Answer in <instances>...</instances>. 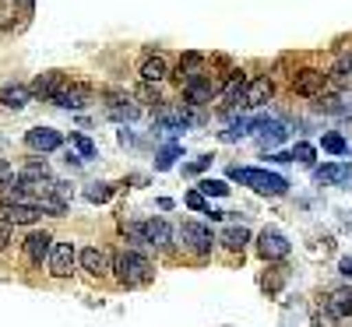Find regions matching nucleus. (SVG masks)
Masks as SVG:
<instances>
[{
  "instance_id": "obj_16",
  "label": "nucleus",
  "mask_w": 352,
  "mask_h": 327,
  "mask_svg": "<svg viewBox=\"0 0 352 327\" xmlns=\"http://www.w3.org/2000/svg\"><path fill=\"white\" fill-rule=\"evenodd\" d=\"M50 250H53V236H50V232H28V240H25L28 260L43 264V260H50Z\"/></svg>"
},
{
  "instance_id": "obj_15",
  "label": "nucleus",
  "mask_w": 352,
  "mask_h": 327,
  "mask_svg": "<svg viewBox=\"0 0 352 327\" xmlns=\"http://www.w3.org/2000/svg\"><path fill=\"white\" fill-rule=\"evenodd\" d=\"M64 84H67V81H64V74H60V71H46V74H39L28 88H32V95H36V99H50V102H53V95L60 92Z\"/></svg>"
},
{
  "instance_id": "obj_20",
  "label": "nucleus",
  "mask_w": 352,
  "mask_h": 327,
  "mask_svg": "<svg viewBox=\"0 0 352 327\" xmlns=\"http://www.w3.org/2000/svg\"><path fill=\"white\" fill-rule=\"evenodd\" d=\"M166 74H169V64H166V56H159V53L148 56V60L141 64V81H144V84H159Z\"/></svg>"
},
{
  "instance_id": "obj_21",
  "label": "nucleus",
  "mask_w": 352,
  "mask_h": 327,
  "mask_svg": "<svg viewBox=\"0 0 352 327\" xmlns=\"http://www.w3.org/2000/svg\"><path fill=\"white\" fill-rule=\"evenodd\" d=\"M328 310L335 317H349L352 313V289H335L331 300H328Z\"/></svg>"
},
{
  "instance_id": "obj_28",
  "label": "nucleus",
  "mask_w": 352,
  "mask_h": 327,
  "mask_svg": "<svg viewBox=\"0 0 352 327\" xmlns=\"http://www.w3.org/2000/svg\"><path fill=\"white\" fill-rule=\"evenodd\" d=\"M71 144L78 148V155H81V159H92V155H96V144L88 141L85 134H71Z\"/></svg>"
},
{
  "instance_id": "obj_8",
  "label": "nucleus",
  "mask_w": 352,
  "mask_h": 327,
  "mask_svg": "<svg viewBox=\"0 0 352 327\" xmlns=\"http://www.w3.org/2000/svg\"><path fill=\"white\" fill-rule=\"evenodd\" d=\"M180 236H184V243L194 250V253H212V229H204V225H197V222H184V229H180Z\"/></svg>"
},
{
  "instance_id": "obj_19",
  "label": "nucleus",
  "mask_w": 352,
  "mask_h": 327,
  "mask_svg": "<svg viewBox=\"0 0 352 327\" xmlns=\"http://www.w3.org/2000/svg\"><path fill=\"white\" fill-rule=\"evenodd\" d=\"M328 81H331L335 88H349V84H352V49H342V53L335 56V67L328 71Z\"/></svg>"
},
{
  "instance_id": "obj_1",
  "label": "nucleus",
  "mask_w": 352,
  "mask_h": 327,
  "mask_svg": "<svg viewBox=\"0 0 352 327\" xmlns=\"http://www.w3.org/2000/svg\"><path fill=\"white\" fill-rule=\"evenodd\" d=\"M229 180H240L243 187H254L257 194L264 197H282L289 190V180L278 172H264V169H240V166H232L229 169Z\"/></svg>"
},
{
  "instance_id": "obj_4",
  "label": "nucleus",
  "mask_w": 352,
  "mask_h": 327,
  "mask_svg": "<svg viewBox=\"0 0 352 327\" xmlns=\"http://www.w3.org/2000/svg\"><path fill=\"white\" fill-rule=\"evenodd\" d=\"M257 253H261V260H282V257H289V240L278 229H264L257 236Z\"/></svg>"
},
{
  "instance_id": "obj_14",
  "label": "nucleus",
  "mask_w": 352,
  "mask_h": 327,
  "mask_svg": "<svg viewBox=\"0 0 352 327\" xmlns=\"http://www.w3.org/2000/svg\"><path fill=\"white\" fill-rule=\"evenodd\" d=\"M219 92V84L208 78V74H201V78H194L190 84H184V99L190 102V106H201V102H212V95Z\"/></svg>"
},
{
  "instance_id": "obj_18",
  "label": "nucleus",
  "mask_w": 352,
  "mask_h": 327,
  "mask_svg": "<svg viewBox=\"0 0 352 327\" xmlns=\"http://www.w3.org/2000/svg\"><path fill=\"white\" fill-rule=\"evenodd\" d=\"M272 95H275V81L264 74V78H254L250 84H247V106H268L272 102Z\"/></svg>"
},
{
  "instance_id": "obj_24",
  "label": "nucleus",
  "mask_w": 352,
  "mask_h": 327,
  "mask_svg": "<svg viewBox=\"0 0 352 327\" xmlns=\"http://www.w3.org/2000/svg\"><path fill=\"white\" fill-rule=\"evenodd\" d=\"M109 194H113V183H88V190H85V197L92 201V204L109 201Z\"/></svg>"
},
{
  "instance_id": "obj_11",
  "label": "nucleus",
  "mask_w": 352,
  "mask_h": 327,
  "mask_svg": "<svg viewBox=\"0 0 352 327\" xmlns=\"http://www.w3.org/2000/svg\"><path fill=\"white\" fill-rule=\"evenodd\" d=\"M141 232H144V243L155 247V250H166L173 243V229L166 218H148V222H141Z\"/></svg>"
},
{
  "instance_id": "obj_2",
  "label": "nucleus",
  "mask_w": 352,
  "mask_h": 327,
  "mask_svg": "<svg viewBox=\"0 0 352 327\" xmlns=\"http://www.w3.org/2000/svg\"><path fill=\"white\" fill-rule=\"evenodd\" d=\"M113 271H116V278H120L127 289L152 282V264L144 260V253H138V250H124L120 257L113 260Z\"/></svg>"
},
{
  "instance_id": "obj_27",
  "label": "nucleus",
  "mask_w": 352,
  "mask_h": 327,
  "mask_svg": "<svg viewBox=\"0 0 352 327\" xmlns=\"http://www.w3.org/2000/svg\"><path fill=\"white\" fill-rule=\"evenodd\" d=\"M176 155H180V144H169V148H162L159 159H155V169H159V172H162V169H169V166L176 162Z\"/></svg>"
},
{
  "instance_id": "obj_33",
  "label": "nucleus",
  "mask_w": 352,
  "mask_h": 327,
  "mask_svg": "<svg viewBox=\"0 0 352 327\" xmlns=\"http://www.w3.org/2000/svg\"><path fill=\"white\" fill-rule=\"evenodd\" d=\"M11 176H14L11 162H8V159H0V183H11Z\"/></svg>"
},
{
  "instance_id": "obj_9",
  "label": "nucleus",
  "mask_w": 352,
  "mask_h": 327,
  "mask_svg": "<svg viewBox=\"0 0 352 327\" xmlns=\"http://www.w3.org/2000/svg\"><path fill=\"white\" fill-rule=\"evenodd\" d=\"M25 144L32 148V152H56V148L64 144L60 131H53V127H32L25 134Z\"/></svg>"
},
{
  "instance_id": "obj_22",
  "label": "nucleus",
  "mask_w": 352,
  "mask_h": 327,
  "mask_svg": "<svg viewBox=\"0 0 352 327\" xmlns=\"http://www.w3.org/2000/svg\"><path fill=\"white\" fill-rule=\"evenodd\" d=\"M222 243H226L229 250H243V247L250 243V232H247L243 225H229V229L222 232Z\"/></svg>"
},
{
  "instance_id": "obj_13",
  "label": "nucleus",
  "mask_w": 352,
  "mask_h": 327,
  "mask_svg": "<svg viewBox=\"0 0 352 327\" xmlns=\"http://www.w3.org/2000/svg\"><path fill=\"white\" fill-rule=\"evenodd\" d=\"M78 260H81L85 271H92V275L113 271V257H109V250H102V247H85V250L78 253Z\"/></svg>"
},
{
  "instance_id": "obj_12",
  "label": "nucleus",
  "mask_w": 352,
  "mask_h": 327,
  "mask_svg": "<svg viewBox=\"0 0 352 327\" xmlns=\"http://www.w3.org/2000/svg\"><path fill=\"white\" fill-rule=\"evenodd\" d=\"M314 180L324 183V187H342L352 180V162H331V166H320L314 169Z\"/></svg>"
},
{
  "instance_id": "obj_30",
  "label": "nucleus",
  "mask_w": 352,
  "mask_h": 327,
  "mask_svg": "<svg viewBox=\"0 0 352 327\" xmlns=\"http://www.w3.org/2000/svg\"><path fill=\"white\" fill-rule=\"evenodd\" d=\"M335 320H338V317H335V313H331L328 306L314 313V327H335Z\"/></svg>"
},
{
  "instance_id": "obj_3",
  "label": "nucleus",
  "mask_w": 352,
  "mask_h": 327,
  "mask_svg": "<svg viewBox=\"0 0 352 327\" xmlns=\"http://www.w3.org/2000/svg\"><path fill=\"white\" fill-rule=\"evenodd\" d=\"M328 84H331L328 74L317 71V67H303V71L292 74V92H296V95H307V99H320Z\"/></svg>"
},
{
  "instance_id": "obj_29",
  "label": "nucleus",
  "mask_w": 352,
  "mask_h": 327,
  "mask_svg": "<svg viewBox=\"0 0 352 327\" xmlns=\"http://www.w3.org/2000/svg\"><path fill=\"white\" fill-rule=\"evenodd\" d=\"M292 162H303V166H314V144L300 141L296 148H292Z\"/></svg>"
},
{
  "instance_id": "obj_26",
  "label": "nucleus",
  "mask_w": 352,
  "mask_h": 327,
  "mask_svg": "<svg viewBox=\"0 0 352 327\" xmlns=\"http://www.w3.org/2000/svg\"><path fill=\"white\" fill-rule=\"evenodd\" d=\"M320 144H324V152H331V155H345L349 152V144H345L342 134H324V141H320Z\"/></svg>"
},
{
  "instance_id": "obj_36",
  "label": "nucleus",
  "mask_w": 352,
  "mask_h": 327,
  "mask_svg": "<svg viewBox=\"0 0 352 327\" xmlns=\"http://www.w3.org/2000/svg\"><path fill=\"white\" fill-rule=\"evenodd\" d=\"M21 8H25V11H32V0H21Z\"/></svg>"
},
{
  "instance_id": "obj_35",
  "label": "nucleus",
  "mask_w": 352,
  "mask_h": 327,
  "mask_svg": "<svg viewBox=\"0 0 352 327\" xmlns=\"http://www.w3.org/2000/svg\"><path fill=\"white\" fill-rule=\"evenodd\" d=\"M338 271L352 278V257H342V260H338Z\"/></svg>"
},
{
  "instance_id": "obj_25",
  "label": "nucleus",
  "mask_w": 352,
  "mask_h": 327,
  "mask_svg": "<svg viewBox=\"0 0 352 327\" xmlns=\"http://www.w3.org/2000/svg\"><path fill=\"white\" fill-rule=\"evenodd\" d=\"M197 190H201L204 197H226V194H229V187H226L222 180H201Z\"/></svg>"
},
{
  "instance_id": "obj_10",
  "label": "nucleus",
  "mask_w": 352,
  "mask_h": 327,
  "mask_svg": "<svg viewBox=\"0 0 352 327\" xmlns=\"http://www.w3.org/2000/svg\"><path fill=\"white\" fill-rule=\"evenodd\" d=\"M250 131L257 134V144L261 148H275L285 141V131L278 120H268V116H261V120H250Z\"/></svg>"
},
{
  "instance_id": "obj_23",
  "label": "nucleus",
  "mask_w": 352,
  "mask_h": 327,
  "mask_svg": "<svg viewBox=\"0 0 352 327\" xmlns=\"http://www.w3.org/2000/svg\"><path fill=\"white\" fill-rule=\"evenodd\" d=\"M18 180H21V183H43V180H50V166H46V162H28V166L21 169Z\"/></svg>"
},
{
  "instance_id": "obj_6",
  "label": "nucleus",
  "mask_w": 352,
  "mask_h": 327,
  "mask_svg": "<svg viewBox=\"0 0 352 327\" xmlns=\"http://www.w3.org/2000/svg\"><path fill=\"white\" fill-rule=\"evenodd\" d=\"M74 260H78V253H74V247L71 243H53V250H50V275L53 278H67L71 275V267H74Z\"/></svg>"
},
{
  "instance_id": "obj_7",
  "label": "nucleus",
  "mask_w": 352,
  "mask_h": 327,
  "mask_svg": "<svg viewBox=\"0 0 352 327\" xmlns=\"http://www.w3.org/2000/svg\"><path fill=\"white\" fill-rule=\"evenodd\" d=\"M43 215V207L36 204H0V222L4 225H32Z\"/></svg>"
},
{
  "instance_id": "obj_32",
  "label": "nucleus",
  "mask_w": 352,
  "mask_h": 327,
  "mask_svg": "<svg viewBox=\"0 0 352 327\" xmlns=\"http://www.w3.org/2000/svg\"><path fill=\"white\" fill-rule=\"evenodd\" d=\"M208 166H212V155H201V159H194L190 166H184V172H204Z\"/></svg>"
},
{
  "instance_id": "obj_31",
  "label": "nucleus",
  "mask_w": 352,
  "mask_h": 327,
  "mask_svg": "<svg viewBox=\"0 0 352 327\" xmlns=\"http://www.w3.org/2000/svg\"><path fill=\"white\" fill-rule=\"evenodd\" d=\"M187 204L194 207V212H208V204H204V194H201V190H190V194H187Z\"/></svg>"
},
{
  "instance_id": "obj_5",
  "label": "nucleus",
  "mask_w": 352,
  "mask_h": 327,
  "mask_svg": "<svg viewBox=\"0 0 352 327\" xmlns=\"http://www.w3.org/2000/svg\"><path fill=\"white\" fill-rule=\"evenodd\" d=\"M88 102H92V88L88 84H64L53 95V106H60V109H85Z\"/></svg>"
},
{
  "instance_id": "obj_17",
  "label": "nucleus",
  "mask_w": 352,
  "mask_h": 327,
  "mask_svg": "<svg viewBox=\"0 0 352 327\" xmlns=\"http://www.w3.org/2000/svg\"><path fill=\"white\" fill-rule=\"evenodd\" d=\"M32 99L36 95H32V88H28V84H4V88H0V106H4V109H25Z\"/></svg>"
},
{
  "instance_id": "obj_34",
  "label": "nucleus",
  "mask_w": 352,
  "mask_h": 327,
  "mask_svg": "<svg viewBox=\"0 0 352 327\" xmlns=\"http://www.w3.org/2000/svg\"><path fill=\"white\" fill-rule=\"evenodd\" d=\"M11 243V225H4V222H0V250H4Z\"/></svg>"
}]
</instances>
